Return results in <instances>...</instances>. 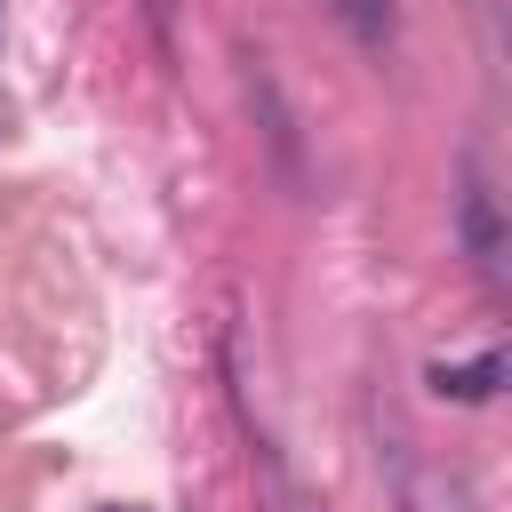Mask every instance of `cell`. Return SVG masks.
Returning a JSON list of instances; mask_svg holds the SVG:
<instances>
[{"instance_id":"obj_4","label":"cell","mask_w":512,"mask_h":512,"mask_svg":"<svg viewBox=\"0 0 512 512\" xmlns=\"http://www.w3.org/2000/svg\"><path fill=\"white\" fill-rule=\"evenodd\" d=\"M144 16H152V40L176 48V0H144Z\"/></svg>"},{"instance_id":"obj_3","label":"cell","mask_w":512,"mask_h":512,"mask_svg":"<svg viewBox=\"0 0 512 512\" xmlns=\"http://www.w3.org/2000/svg\"><path fill=\"white\" fill-rule=\"evenodd\" d=\"M328 16H336V24H344L360 48H368V56L392 40V0H328Z\"/></svg>"},{"instance_id":"obj_1","label":"cell","mask_w":512,"mask_h":512,"mask_svg":"<svg viewBox=\"0 0 512 512\" xmlns=\"http://www.w3.org/2000/svg\"><path fill=\"white\" fill-rule=\"evenodd\" d=\"M456 232H464V256L488 288H504V216H496V192H488V168L464 160V192H456Z\"/></svg>"},{"instance_id":"obj_2","label":"cell","mask_w":512,"mask_h":512,"mask_svg":"<svg viewBox=\"0 0 512 512\" xmlns=\"http://www.w3.org/2000/svg\"><path fill=\"white\" fill-rule=\"evenodd\" d=\"M504 384V360L496 352H480V360H432V392L440 400H488Z\"/></svg>"},{"instance_id":"obj_5","label":"cell","mask_w":512,"mask_h":512,"mask_svg":"<svg viewBox=\"0 0 512 512\" xmlns=\"http://www.w3.org/2000/svg\"><path fill=\"white\" fill-rule=\"evenodd\" d=\"M280 512H312V504H296V496H288V488H280Z\"/></svg>"}]
</instances>
